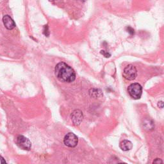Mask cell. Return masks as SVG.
I'll return each mask as SVG.
<instances>
[{
	"mask_svg": "<svg viewBox=\"0 0 164 164\" xmlns=\"http://www.w3.org/2000/svg\"><path fill=\"white\" fill-rule=\"evenodd\" d=\"M16 144L22 150L29 151L32 147V143L28 139L23 135H18L16 139Z\"/></svg>",
	"mask_w": 164,
	"mask_h": 164,
	"instance_id": "cell-3",
	"label": "cell"
},
{
	"mask_svg": "<svg viewBox=\"0 0 164 164\" xmlns=\"http://www.w3.org/2000/svg\"><path fill=\"white\" fill-rule=\"evenodd\" d=\"M3 22L5 28L8 29H12L16 27V23L13 19L8 15H6L3 18Z\"/></svg>",
	"mask_w": 164,
	"mask_h": 164,
	"instance_id": "cell-7",
	"label": "cell"
},
{
	"mask_svg": "<svg viewBox=\"0 0 164 164\" xmlns=\"http://www.w3.org/2000/svg\"><path fill=\"white\" fill-rule=\"evenodd\" d=\"M101 53L104 57H106V58L110 57V55H111L109 53H108V52H107V51H104V50L101 51Z\"/></svg>",
	"mask_w": 164,
	"mask_h": 164,
	"instance_id": "cell-9",
	"label": "cell"
},
{
	"mask_svg": "<svg viewBox=\"0 0 164 164\" xmlns=\"http://www.w3.org/2000/svg\"><path fill=\"white\" fill-rule=\"evenodd\" d=\"M64 143L66 146L69 147H74L78 144V139L75 134L72 133H69L65 136Z\"/></svg>",
	"mask_w": 164,
	"mask_h": 164,
	"instance_id": "cell-5",
	"label": "cell"
},
{
	"mask_svg": "<svg viewBox=\"0 0 164 164\" xmlns=\"http://www.w3.org/2000/svg\"><path fill=\"white\" fill-rule=\"evenodd\" d=\"M158 105L159 107H160L161 108H163V102H162V101H160V102H158Z\"/></svg>",
	"mask_w": 164,
	"mask_h": 164,
	"instance_id": "cell-12",
	"label": "cell"
},
{
	"mask_svg": "<svg viewBox=\"0 0 164 164\" xmlns=\"http://www.w3.org/2000/svg\"><path fill=\"white\" fill-rule=\"evenodd\" d=\"M133 144L130 141L128 140H124L120 143V148L124 151H127L131 150Z\"/></svg>",
	"mask_w": 164,
	"mask_h": 164,
	"instance_id": "cell-8",
	"label": "cell"
},
{
	"mask_svg": "<svg viewBox=\"0 0 164 164\" xmlns=\"http://www.w3.org/2000/svg\"><path fill=\"white\" fill-rule=\"evenodd\" d=\"M128 92L133 99L139 100L143 94V87L139 84H132L128 87Z\"/></svg>",
	"mask_w": 164,
	"mask_h": 164,
	"instance_id": "cell-2",
	"label": "cell"
},
{
	"mask_svg": "<svg viewBox=\"0 0 164 164\" xmlns=\"http://www.w3.org/2000/svg\"><path fill=\"white\" fill-rule=\"evenodd\" d=\"M55 73L57 78L63 82L71 83L76 79L74 69L64 62H60L55 66Z\"/></svg>",
	"mask_w": 164,
	"mask_h": 164,
	"instance_id": "cell-1",
	"label": "cell"
},
{
	"mask_svg": "<svg viewBox=\"0 0 164 164\" xmlns=\"http://www.w3.org/2000/svg\"><path fill=\"white\" fill-rule=\"evenodd\" d=\"M83 114L80 110H74L71 114V120L75 126H78L83 120Z\"/></svg>",
	"mask_w": 164,
	"mask_h": 164,
	"instance_id": "cell-6",
	"label": "cell"
},
{
	"mask_svg": "<svg viewBox=\"0 0 164 164\" xmlns=\"http://www.w3.org/2000/svg\"><path fill=\"white\" fill-rule=\"evenodd\" d=\"M127 29H128V32H129L130 34L131 35L134 34V29H132L131 27H128Z\"/></svg>",
	"mask_w": 164,
	"mask_h": 164,
	"instance_id": "cell-10",
	"label": "cell"
},
{
	"mask_svg": "<svg viewBox=\"0 0 164 164\" xmlns=\"http://www.w3.org/2000/svg\"><path fill=\"white\" fill-rule=\"evenodd\" d=\"M163 163V161L160 158H156L154 161H153V163Z\"/></svg>",
	"mask_w": 164,
	"mask_h": 164,
	"instance_id": "cell-11",
	"label": "cell"
},
{
	"mask_svg": "<svg viewBox=\"0 0 164 164\" xmlns=\"http://www.w3.org/2000/svg\"><path fill=\"white\" fill-rule=\"evenodd\" d=\"M137 76V70L135 66L128 65L124 69L123 76L128 80H133Z\"/></svg>",
	"mask_w": 164,
	"mask_h": 164,
	"instance_id": "cell-4",
	"label": "cell"
}]
</instances>
